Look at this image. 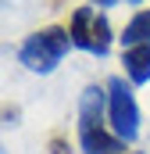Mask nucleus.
Segmentation results:
<instances>
[{
  "instance_id": "f257e3e1",
  "label": "nucleus",
  "mask_w": 150,
  "mask_h": 154,
  "mask_svg": "<svg viewBox=\"0 0 150 154\" xmlns=\"http://www.w3.org/2000/svg\"><path fill=\"white\" fill-rule=\"evenodd\" d=\"M104 100H107V90H100V86H86L82 97H79L82 154H125V140L107 133V125H104Z\"/></svg>"
},
{
  "instance_id": "f03ea898",
  "label": "nucleus",
  "mask_w": 150,
  "mask_h": 154,
  "mask_svg": "<svg viewBox=\"0 0 150 154\" xmlns=\"http://www.w3.org/2000/svg\"><path fill=\"white\" fill-rule=\"evenodd\" d=\"M68 47H75L68 29H61V25H46V29L32 32V36L18 47V61H22L29 72L50 75V72L61 65V57L68 54Z\"/></svg>"
},
{
  "instance_id": "7ed1b4c3",
  "label": "nucleus",
  "mask_w": 150,
  "mask_h": 154,
  "mask_svg": "<svg viewBox=\"0 0 150 154\" xmlns=\"http://www.w3.org/2000/svg\"><path fill=\"white\" fill-rule=\"evenodd\" d=\"M107 122H111V133L122 136L125 143H132L140 136V108L122 75L107 79Z\"/></svg>"
},
{
  "instance_id": "20e7f679",
  "label": "nucleus",
  "mask_w": 150,
  "mask_h": 154,
  "mask_svg": "<svg viewBox=\"0 0 150 154\" xmlns=\"http://www.w3.org/2000/svg\"><path fill=\"white\" fill-rule=\"evenodd\" d=\"M68 32H72V43L79 50H86V54L104 57V54L111 50V25H107V18L97 14L93 7H75Z\"/></svg>"
},
{
  "instance_id": "39448f33",
  "label": "nucleus",
  "mask_w": 150,
  "mask_h": 154,
  "mask_svg": "<svg viewBox=\"0 0 150 154\" xmlns=\"http://www.w3.org/2000/svg\"><path fill=\"white\" fill-rule=\"evenodd\" d=\"M122 65H125V75H129V82H136V86L150 82V43L129 47V50L122 54Z\"/></svg>"
},
{
  "instance_id": "423d86ee",
  "label": "nucleus",
  "mask_w": 150,
  "mask_h": 154,
  "mask_svg": "<svg viewBox=\"0 0 150 154\" xmlns=\"http://www.w3.org/2000/svg\"><path fill=\"white\" fill-rule=\"evenodd\" d=\"M122 43L125 47H140V43H150V11H140L125 29H122Z\"/></svg>"
},
{
  "instance_id": "0eeeda50",
  "label": "nucleus",
  "mask_w": 150,
  "mask_h": 154,
  "mask_svg": "<svg viewBox=\"0 0 150 154\" xmlns=\"http://www.w3.org/2000/svg\"><path fill=\"white\" fill-rule=\"evenodd\" d=\"M50 154H68V147H64V140H61V136H54V140H50Z\"/></svg>"
},
{
  "instance_id": "6e6552de",
  "label": "nucleus",
  "mask_w": 150,
  "mask_h": 154,
  "mask_svg": "<svg viewBox=\"0 0 150 154\" xmlns=\"http://www.w3.org/2000/svg\"><path fill=\"white\" fill-rule=\"evenodd\" d=\"M97 7H111V4H118V0H93Z\"/></svg>"
},
{
  "instance_id": "1a4fd4ad",
  "label": "nucleus",
  "mask_w": 150,
  "mask_h": 154,
  "mask_svg": "<svg viewBox=\"0 0 150 154\" xmlns=\"http://www.w3.org/2000/svg\"><path fill=\"white\" fill-rule=\"evenodd\" d=\"M129 4H140V0H129Z\"/></svg>"
},
{
  "instance_id": "9d476101",
  "label": "nucleus",
  "mask_w": 150,
  "mask_h": 154,
  "mask_svg": "<svg viewBox=\"0 0 150 154\" xmlns=\"http://www.w3.org/2000/svg\"><path fill=\"white\" fill-rule=\"evenodd\" d=\"M132 154H140V151H132Z\"/></svg>"
}]
</instances>
